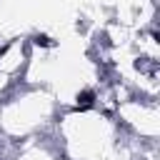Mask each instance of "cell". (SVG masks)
I'll return each instance as SVG.
<instances>
[{"instance_id":"obj_1","label":"cell","mask_w":160,"mask_h":160,"mask_svg":"<svg viewBox=\"0 0 160 160\" xmlns=\"http://www.w3.org/2000/svg\"><path fill=\"white\" fill-rule=\"evenodd\" d=\"M60 102L48 88L18 82L0 98V135L10 142H28L50 135Z\"/></svg>"},{"instance_id":"obj_2","label":"cell","mask_w":160,"mask_h":160,"mask_svg":"<svg viewBox=\"0 0 160 160\" xmlns=\"http://www.w3.org/2000/svg\"><path fill=\"white\" fill-rule=\"evenodd\" d=\"M112 118L122 132L142 142H158L160 138V105L152 98L128 95L115 105Z\"/></svg>"}]
</instances>
